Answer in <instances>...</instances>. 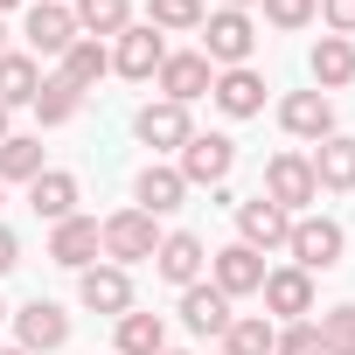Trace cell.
Returning a JSON list of instances; mask_svg holds the SVG:
<instances>
[{
    "instance_id": "obj_14",
    "label": "cell",
    "mask_w": 355,
    "mask_h": 355,
    "mask_svg": "<svg viewBox=\"0 0 355 355\" xmlns=\"http://www.w3.org/2000/svg\"><path fill=\"white\" fill-rule=\"evenodd\" d=\"M265 313H279V320H306L313 313V279L300 272V265H279V272H265Z\"/></svg>"
},
{
    "instance_id": "obj_36",
    "label": "cell",
    "mask_w": 355,
    "mask_h": 355,
    "mask_svg": "<svg viewBox=\"0 0 355 355\" xmlns=\"http://www.w3.org/2000/svg\"><path fill=\"white\" fill-rule=\"evenodd\" d=\"M15 265H21V237H15V230H8V223H0V279H8V272H15Z\"/></svg>"
},
{
    "instance_id": "obj_34",
    "label": "cell",
    "mask_w": 355,
    "mask_h": 355,
    "mask_svg": "<svg viewBox=\"0 0 355 355\" xmlns=\"http://www.w3.org/2000/svg\"><path fill=\"white\" fill-rule=\"evenodd\" d=\"M313 8H320V0H265V21L272 28H306Z\"/></svg>"
},
{
    "instance_id": "obj_5",
    "label": "cell",
    "mask_w": 355,
    "mask_h": 355,
    "mask_svg": "<svg viewBox=\"0 0 355 355\" xmlns=\"http://www.w3.org/2000/svg\"><path fill=\"white\" fill-rule=\"evenodd\" d=\"M265 202H279L286 216H300L306 202H320L306 153H272V160H265Z\"/></svg>"
},
{
    "instance_id": "obj_28",
    "label": "cell",
    "mask_w": 355,
    "mask_h": 355,
    "mask_svg": "<svg viewBox=\"0 0 355 355\" xmlns=\"http://www.w3.org/2000/svg\"><path fill=\"white\" fill-rule=\"evenodd\" d=\"M272 341H279V327L265 313H237L223 327V355H272Z\"/></svg>"
},
{
    "instance_id": "obj_39",
    "label": "cell",
    "mask_w": 355,
    "mask_h": 355,
    "mask_svg": "<svg viewBox=\"0 0 355 355\" xmlns=\"http://www.w3.org/2000/svg\"><path fill=\"white\" fill-rule=\"evenodd\" d=\"M8 8H21V0H0V15H8Z\"/></svg>"
},
{
    "instance_id": "obj_20",
    "label": "cell",
    "mask_w": 355,
    "mask_h": 355,
    "mask_svg": "<svg viewBox=\"0 0 355 355\" xmlns=\"http://www.w3.org/2000/svg\"><path fill=\"white\" fill-rule=\"evenodd\" d=\"M49 258L70 265V272H84V265L98 258V216H63V223L49 230Z\"/></svg>"
},
{
    "instance_id": "obj_32",
    "label": "cell",
    "mask_w": 355,
    "mask_h": 355,
    "mask_svg": "<svg viewBox=\"0 0 355 355\" xmlns=\"http://www.w3.org/2000/svg\"><path fill=\"white\" fill-rule=\"evenodd\" d=\"M146 28H202V0H146Z\"/></svg>"
},
{
    "instance_id": "obj_18",
    "label": "cell",
    "mask_w": 355,
    "mask_h": 355,
    "mask_svg": "<svg viewBox=\"0 0 355 355\" xmlns=\"http://www.w3.org/2000/svg\"><path fill=\"white\" fill-rule=\"evenodd\" d=\"M28 209H35L42 223H63V216H77V174H63V167H42L35 182H28Z\"/></svg>"
},
{
    "instance_id": "obj_23",
    "label": "cell",
    "mask_w": 355,
    "mask_h": 355,
    "mask_svg": "<svg viewBox=\"0 0 355 355\" xmlns=\"http://www.w3.org/2000/svg\"><path fill=\"white\" fill-rule=\"evenodd\" d=\"M182 196H189L182 167H160V160H146V167H139V209H146V216H167V209H182Z\"/></svg>"
},
{
    "instance_id": "obj_33",
    "label": "cell",
    "mask_w": 355,
    "mask_h": 355,
    "mask_svg": "<svg viewBox=\"0 0 355 355\" xmlns=\"http://www.w3.org/2000/svg\"><path fill=\"white\" fill-rule=\"evenodd\" d=\"M272 355H320V327L313 320H286L279 341H272Z\"/></svg>"
},
{
    "instance_id": "obj_27",
    "label": "cell",
    "mask_w": 355,
    "mask_h": 355,
    "mask_svg": "<svg viewBox=\"0 0 355 355\" xmlns=\"http://www.w3.org/2000/svg\"><path fill=\"white\" fill-rule=\"evenodd\" d=\"M160 348H167L160 313H119V355H160Z\"/></svg>"
},
{
    "instance_id": "obj_25",
    "label": "cell",
    "mask_w": 355,
    "mask_h": 355,
    "mask_svg": "<svg viewBox=\"0 0 355 355\" xmlns=\"http://www.w3.org/2000/svg\"><path fill=\"white\" fill-rule=\"evenodd\" d=\"M105 70H112V49H105V42H91V35H77V42L63 49V70H56V77H70L77 91H91Z\"/></svg>"
},
{
    "instance_id": "obj_11",
    "label": "cell",
    "mask_w": 355,
    "mask_h": 355,
    "mask_svg": "<svg viewBox=\"0 0 355 355\" xmlns=\"http://www.w3.org/2000/svg\"><path fill=\"white\" fill-rule=\"evenodd\" d=\"M112 42H119V49H112V70H119V77H132V84L160 77V63H167L160 28H125V35H112Z\"/></svg>"
},
{
    "instance_id": "obj_42",
    "label": "cell",
    "mask_w": 355,
    "mask_h": 355,
    "mask_svg": "<svg viewBox=\"0 0 355 355\" xmlns=\"http://www.w3.org/2000/svg\"><path fill=\"white\" fill-rule=\"evenodd\" d=\"M160 355H182V348H160Z\"/></svg>"
},
{
    "instance_id": "obj_1",
    "label": "cell",
    "mask_w": 355,
    "mask_h": 355,
    "mask_svg": "<svg viewBox=\"0 0 355 355\" xmlns=\"http://www.w3.org/2000/svg\"><path fill=\"white\" fill-rule=\"evenodd\" d=\"M98 251H105L112 265H153L160 230H153V216H146V209H119V216H105V223H98Z\"/></svg>"
},
{
    "instance_id": "obj_17",
    "label": "cell",
    "mask_w": 355,
    "mask_h": 355,
    "mask_svg": "<svg viewBox=\"0 0 355 355\" xmlns=\"http://www.w3.org/2000/svg\"><path fill=\"white\" fill-rule=\"evenodd\" d=\"M313 189H327V196H341V189H355V139L348 132H327L320 146H313Z\"/></svg>"
},
{
    "instance_id": "obj_40",
    "label": "cell",
    "mask_w": 355,
    "mask_h": 355,
    "mask_svg": "<svg viewBox=\"0 0 355 355\" xmlns=\"http://www.w3.org/2000/svg\"><path fill=\"white\" fill-rule=\"evenodd\" d=\"M0 56H8V28H0Z\"/></svg>"
},
{
    "instance_id": "obj_7",
    "label": "cell",
    "mask_w": 355,
    "mask_h": 355,
    "mask_svg": "<svg viewBox=\"0 0 355 355\" xmlns=\"http://www.w3.org/2000/svg\"><path fill=\"white\" fill-rule=\"evenodd\" d=\"M286 237H293V216L279 209V202H237V244H251L258 258L265 251H286Z\"/></svg>"
},
{
    "instance_id": "obj_37",
    "label": "cell",
    "mask_w": 355,
    "mask_h": 355,
    "mask_svg": "<svg viewBox=\"0 0 355 355\" xmlns=\"http://www.w3.org/2000/svg\"><path fill=\"white\" fill-rule=\"evenodd\" d=\"M0 139H8V105H0Z\"/></svg>"
},
{
    "instance_id": "obj_6",
    "label": "cell",
    "mask_w": 355,
    "mask_h": 355,
    "mask_svg": "<svg viewBox=\"0 0 355 355\" xmlns=\"http://www.w3.org/2000/svg\"><path fill=\"white\" fill-rule=\"evenodd\" d=\"M209 286H216L223 300H244V293L265 286V258H258L251 244H223V251H209Z\"/></svg>"
},
{
    "instance_id": "obj_15",
    "label": "cell",
    "mask_w": 355,
    "mask_h": 355,
    "mask_svg": "<svg viewBox=\"0 0 355 355\" xmlns=\"http://www.w3.org/2000/svg\"><path fill=\"white\" fill-rule=\"evenodd\" d=\"M202 265H209V251H202V237H189V230H167L160 251H153V272H160L167 286H196Z\"/></svg>"
},
{
    "instance_id": "obj_13",
    "label": "cell",
    "mask_w": 355,
    "mask_h": 355,
    "mask_svg": "<svg viewBox=\"0 0 355 355\" xmlns=\"http://www.w3.org/2000/svg\"><path fill=\"white\" fill-rule=\"evenodd\" d=\"M77 300H84L91 313H132V279H125V265H84V272H77Z\"/></svg>"
},
{
    "instance_id": "obj_19",
    "label": "cell",
    "mask_w": 355,
    "mask_h": 355,
    "mask_svg": "<svg viewBox=\"0 0 355 355\" xmlns=\"http://www.w3.org/2000/svg\"><path fill=\"white\" fill-rule=\"evenodd\" d=\"M209 98H216L230 119H258V112H265V77H258L251 63H244V70H223V77L209 84Z\"/></svg>"
},
{
    "instance_id": "obj_16",
    "label": "cell",
    "mask_w": 355,
    "mask_h": 355,
    "mask_svg": "<svg viewBox=\"0 0 355 355\" xmlns=\"http://www.w3.org/2000/svg\"><path fill=\"white\" fill-rule=\"evenodd\" d=\"M77 42V15L63 8V0H35L28 8V49L35 56H63Z\"/></svg>"
},
{
    "instance_id": "obj_8",
    "label": "cell",
    "mask_w": 355,
    "mask_h": 355,
    "mask_svg": "<svg viewBox=\"0 0 355 355\" xmlns=\"http://www.w3.org/2000/svg\"><path fill=\"white\" fill-rule=\"evenodd\" d=\"M15 334H21L28 355H56V348L70 341V313H63L56 300H28V306L15 313Z\"/></svg>"
},
{
    "instance_id": "obj_22",
    "label": "cell",
    "mask_w": 355,
    "mask_h": 355,
    "mask_svg": "<svg viewBox=\"0 0 355 355\" xmlns=\"http://www.w3.org/2000/svg\"><path fill=\"white\" fill-rule=\"evenodd\" d=\"M306 70H313V84H320V91L355 84V42H348V35H320V42H313V56H306Z\"/></svg>"
},
{
    "instance_id": "obj_43",
    "label": "cell",
    "mask_w": 355,
    "mask_h": 355,
    "mask_svg": "<svg viewBox=\"0 0 355 355\" xmlns=\"http://www.w3.org/2000/svg\"><path fill=\"white\" fill-rule=\"evenodd\" d=\"M0 320H8V306H0Z\"/></svg>"
},
{
    "instance_id": "obj_31",
    "label": "cell",
    "mask_w": 355,
    "mask_h": 355,
    "mask_svg": "<svg viewBox=\"0 0 355 355\" xmlns=\"http://www.w3.org/2000/svg\"><path fill=\"white\" fill-rule=\"evenodd\" d=\"M313 327H320V355H355V306H327Z\"/></svg>"
},
{
    "instance_id": "obj_35",
    "label": "cell",
    "mask_w": 355,
    "mask_h": 355,
    "mask_svg": "<svg viewBox=\"0 0 355 355\" xmlns=\"http://www.w3.org/2000/svg\"><path fill=\"white\" fill-rule=\"evenodd\" d=\"M334 35H355V0H320V8H313Z\"/></svg>"
},
{
    "instance_id": "obj_2",
    "label": "cell",
    "mask_w": 355,
    "mask_h": 355,
    "mask_svg": "<svg viewBox=\"0 0 355 355\" xmlns=\"http://www.w3.org/2000/svg\"><path fill=\"white\" fill-rule=\"evenodd\" d=\"M286 251H293V265L313 279V272H334V265H341V251H348V230H341L334 216H293V237H286Z\"/></svg>"
},
{
    "instance_id": "obj_41",
    "label": "cell",
    "mask_w": 355,
    "mask_h": 355,
    "mask_svg": "<svg viewBox=\"0 0 355 355\" xmlns=\"http://www.w3.org/2000/svg\"><path fill=\"white\" fill-rule=\"evenodd\" d=\"M0 355H28V348H0Z\"/></svg>"
},
{
    "instance_id": "obj_29",
    "label": "cell",
    "mask_w": 355,
    "mask_h": 355,
    "mask_svg": "<svg viewBox=\"0 0 355 355\" xmlns=\"http://www.w3.org/2000/svg\"><path fill=\"white\" fill-rule=\"evenodd\" d=\"M35 174H42V139L8 132L0 139V182H35Z\"/></svg>"
},
{
    "instance_id": "obj_9",
    "label": "cell",
    "mask_w": 355,
    "mask_h": 355,
    "mask_svg": "<svg viewBox=\"0 0 355 355\" xmlns=\"http://www.w3.org/2000/svg\"><path fill=\"white\" fill-rule=\"evenodd\" d=\"M209 84H216V63H209L202 49H182V56L160 63V98H167V105H196Z\"/></svg>"
},
{
    "instance_id": "obj_12",
    "label": "cell",
    "mask_w": 355,
    "mask_h": 355,
    "mask_svg": "<svg viewBox=\"0 0 355 355\" xmlns=\"http://www.w3.org/2000/svg\"><path fill=\"white\" fill-rule=\"evenodd\" d=\"M279 125L293 132V139H327L334 132V98L327 91H293V98H279Z\"/></svg>"
},
{
    "instance_id": "obj_24",
    "label": "cell",
    "mask_w": 355,
    "mask_h": 355,
    "mask_svg": "<svg viewBox=\"0 0 355 355\" xmlns=\"http://www.w3.org/2000/svg\"><path fill=\"white\" fill-rule=\"evenodd\" d=\"M77 35H91V42H105V35H125L132 28V0H77Z\"/></svg>"
},
{
    "instance_id": "obj_10",
    "label": "cell",
    "mask_w": 355,
    "mask_h": 355,
    "mask_svg": "<svg viewBox=\"0 0 355 355\" xmlns=\"http://www.w3.org/2000/svg\"><path fill=\"white\" fill-rule=\"evenodd\" d=\"M132 132L153 146V153H182L189 146V105H167V98H153V105H139V119H132Z\"/></svg>"
},
{
    "instance_id": "obj_3",
    "label": "cell",
    "mask_w": 355,
    "mask_h": 355,
    "mask_svg": "<svg viewBox=\"0 0 355 355\" xmlns=\"http://www.w3.org/2000/svg\"><path fill=\"white\" fill-rule=\"evenodd\" d=\"M251 49H258V28H251V15H237V8H216V15H202V56H209V63H223V70H244V63H251Z\"/></svg>"
},
{
    "instance_id": "obj_38",
    "label": "cell",
    "mask_w": 355,
    "mask_h": 355,
    "mask_svg": "<svg viewBox=\"0 0 355 355\" xmlns=\"http://www.w3.org/2000/svg\"><path fill=\"white\" fill-rule=\"evenodd\" d=\"M223 8H237V15H244V8H251V0H223Z\"/></svg>"
},
{
    "instance_id": "obj_30",
    "label": "cell",
    "mask_w": 355,
    "mask_h": 355,
    "mask_svg": "<svg viewBox=\"0 0 355 355\" xmlns=\"http://www.w3.org/2000/svg\"><path fill=\"white\" fill-rule=\"evenodd\" d=\"M35 112H42V125H70V119L84 112V91H77L70 77H42V91H35Z\"/></svg>"
},
{
    "instance_id": "obj_4",
    "label": "cell",
    "mask_w": 355,
    "mask_h": 355,
    "mask_svg": "<svg viewBox=\"0 0 355 355\" xmlns=\"http://www.w3.org/2000/svg\"><path fill=\"white\" fill-rule=\"evenodd\" d=\"M230 167H237V139H223V132H189V146H182V182H189V189H223Z\"/></svg>"
},
{
    "instance_id": "obj_21",
    "label": "cell",
    "mask_w": 355,
    "mask_h": 355,
    "mask_svg": "<svg viewBox=\"0 0 355 355\" xmlns=\"http://www.w3.org/2000/svg\"><path fill=\"white\" fill-rule=\"evenodd\" d=\"M182 320H189L196 334H216V341H223V327H230L237 313H230V300H223L216 286L196 279V286H182Z\"/></svg>"
},
{
    "instance_id": "obj_26",
    "label": "cell",
    "mask_w": 355,
    "mask_h": 355,
    "mask_svg": "<svg viewBox=\"0 0 355 355\" xmlns=\"http://www.w3.org/2000/svg\"><path fill=\"white\" fill-rule=\"evenodd\" d=\"M35 91H42V70H35V56H0V105H35Z\"/></svg>"
}]
</instances>
